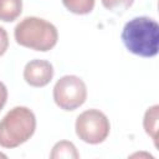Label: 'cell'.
Returning a JSON list of instances; mask_svg holds the SVG:
<instances>
[{
	"label": "cell",
	"mask_w": 159,
	"mask_h": 159,
	"mask_svg": "<svg viewBox=\"0 0 159 159\" xmlns=\"http://www.w3.org/2000/svg\"><path fill=\"white\" fill-rule=\"evenodd\" d=\"M122 41L129 52L140 57H154L158 53L159 25L148 16L134 17L124 25Z\"/></svg>",
	"instance_id": "cell-1"
},
{
	"label": "cell",
	"mask_w": 159,
	"mask_h": 159,
	"mask_svg": "<svg viewBox=\"0 0 159 159\" xmlns=\"http://www.w3.org/2000/svg\"><path fill=\"white\" fill-rule=\"evenodd\" d=\"M14 36L20 46L46 52L53 48L58 40V32L53 24L36 16L22 19L14 30Z\"/></svg>",
	"instance_id": "cell-2"
},
{
	"label": "cell",
	"mask_w": 159,
	"mask_h": 159,
	"mask_svg": "<svg viewBox=\"0 0 159 159\" xmlns=\"http://www.w3.org/2000/svg\"><path fill=\"white\" fill-rule=\"evenodd\" d=\"M36 117L22 106L14 107L0 120V147L12 149L27 142L35 133Z\"/></svg>",
	"instance_id": "cell-3"
},
{
	"label": "cell",
	"mask_w": 159,
	"mask_h": 159,
	"mask_svg": "<svg viewBox=\"0 0 159 159\" xmlns=\"http://www.w3.org/2000/svg\"><path fill=\"white\" fill-rule=\"evenodd\" d=\"M77 137L88 144H99L109 134L111 124L107 116L99 109H87L82 112L75 124Z\"/></svg>",
	"instance_id": "cell-4"
},
{
	"label": "cell",
	"mask_w": 159,
	"mask_h": 159,
	"mask_svg": "<svg viewBox=\"0 0 159 159\" xmlns=\"http://www.w3.org/2000/svg\"><path fill=\"white\" fill-rule=\"evenodd\" d=\"M87 99V87L83 80L67 75L61 77L53 87V101L63 111H75Z\"/></svg>",
	"instance_id": "cell-5"
},
{
	"label": "cell",
	"mask_w": 159,
	"mask_h": 159,
	"mask_svg": "<svg viewBox=\"0 0 159 159\" xmlns=\"http://www.w3.org/2000/svg\"><path fill=\"white\" fill-rule=\"evenodd\" d=\"M53 77V66L46 60H32L24 68V80L32 87H45Z\"/></svg>",
	"instance_id": "cell-6"
},
{
	"label": "cell",
	"mask_w": 159,
	"mask_h": 159,
	"mask_svg": "<svg viewBox=\"0 0 159 159\" xmlns=\"http://www.w3.org/2000/svg\"><path fill=\"white\" fill-rule=\"evenodd\" d=\"M22 11V0H0V20L11 22L16 20Z\"/></svg>",
	"instance_id": "cell-7"
},
{
	"label": "cell",
	"mask_w": 159,
	"mask_h": 159,
	"mask_svg": "<svg viewBox=\"0 0 159 159\" xmlns=\"http://www.w3.org/2000/svg\"><path fill=\"white\" fill-rule=\"evenodd\" d=\"M50 158L51 159H78L80 154L72 142L61 140L53 145Z\"/></svg>",
	"instance_id": "cell-8"
},
{
	"label": "cell",
	"mask_w": 159,
	"mask_h": 159,
	"mask_svg": "<svg viewBox=\"0 0 159 159\" xmlns=\"http://www.w3.org/2000/svg\"><path fill=\"white\" fill-rule=\"evenodd\" d=\"M158 117H159V106H153L147 109L143 119V127L145 133L153 139L154 145L157 147V132H158Z\"/></svg>",
	"instance_id": "cell-9"
},
{
	"label": "cell",
	"mask_w": 159,
	"mask_h": 159,
	"mask_svg": "<svg viewBox=\"0 0 159 159\" xmlns=\"http://www.w3.org/2000/svg\"><path fill=\"white\" fill-rule=\"evenodd\" d=\"M96 0H62L63 6L77 15H86L89 14L94 7Z\"/></svg>",
	"instance_id": "cell-10"
},
{
	"label": "cell",
	"mask_w": 159,
	"mask_h": 159,
	"mask_svg": "<svg viewBox=\"0 0 159 159\" xmlns=\"http://www.w3.org/2000/svg\"><path fill=\"white\" fill-rule=\"evenodd\" d=\"M101 1L107 10L114 14H123L134 2V0H101Z\"/></svg>",
	"instance_id": "cell-11"
},
{
	"label": "cell",
	"mask_w": 159,
	"mask_h": 159,
	"mask_svg": "<svg viewBox=\"0 0 159 159\" xmlns=\"http://www.w3.org/2000/svg\"><path fill=\"white\" fill-rule=\"evenodd\" d=\"M9 47V36L4 27L0 26V56H2Z\"/></svg>",
	"instance_id": "cell-12"
},
{
	"label": "cell",
	"mask_w": 159,
	"mask_h": 159,
	"mask_svg": "<svg viewBox=\"0 0 159 159\" xmlns=\"http://www.w3.org/2000/svg\"><path fill=\"white\" fill-rule=\"evenodd\" d=\"M7 101V88L6 86L0 81V111L4 108Z\"/></svg>",
	"instance_id": "cell-13"
}]
</instances>
